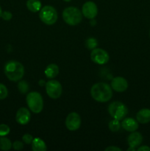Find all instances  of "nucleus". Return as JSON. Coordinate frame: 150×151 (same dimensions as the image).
<instances>
[{
  "label": "nucleus",
  "mask_w": 150,
  "mask_h": 151,
  "mask_svg": "<svg viewBox=\"0 0 150 151\" xmlns=\"http://www.w3.org/2000/svg\"><path fill=\"white\" fill-rule=\"evenodd\" d=\"M91 95L96 101L106 103L113 97L112 88L110 85L105 83H97L91 87Z\"/></svg>",
  "instance_id": "obj_1"
},
{
  "label": "nucleus",
  "mask_w": 150,
  "mask_h": 151,
  "mask_svg": "<svg viewBox=\"0 0 150 151\" xmlns=\"http://www.w3.org/2000/svg\"><path fill=\"white\" fill-rule=\"evenodd\" d=\"M4 74L10 81L16 82L22 79L24 75V67L16 60H10L4 66Z\"/></svg>",
  "instance_id": "obj_2"
},
{
  "label": "nucleus",
  "mask_w": 150,
  "mask_h": 151,
  "mask_svg": "<svg viewBox=\"0 0 150 151\" xmlns=\"http://www.w3.org/2000/svg\"><path fill=\"white\" fill-rule=\"evenodd\" d=\"M26 104L31 111L35 114H39L44 109V100L40 93L32 91L28 93L26 98Z\"/></svg>",
  "instance_id": "obj_3"
},
{
  "label": "nucleus",
  "mask_w": 150,
  "mask_h": 151,
  "mask_svg": "<svg viewBox=\"0 0 150 151\" xmlns=\"http://www.w3.org/2000/svg\"><path fill=\"white\" fill-rule=\"evenodd\" d=\"M63 19L64 22L69 25L75 26L80 23L82 21V13L77 7H66L63 12Z\"/></svg>",
  "instance_id": "obj_4"
},
{
  "label": "nucleus",
  "mask_w": 150,
  "mask_h": 151,
  "mask_svg": "<svg viewBox=\"0 0 150 151\" xmlns=\"http://www.w3.org/2000/svg\"><path fill=\"white\" fill-rule=\"evenodd\" d=\"M108 112L113 119L121 120L128 114V108L120 101H114L108 106Z\"/></svg>",
  "instance_id": "obj_5"
},
{
  "label": "nucleus",
  "mask_w": 150,
  "mask_h": 151,
  "mask_svg": "<svg viewBox=\"0 0 150 151\" xmlns=\"http://www.w3.org/2000/svg\"><path fill=\"white\" fill-rule=\"evenodd\" d=\"M39 18L46 24L52 25L57 22L58 15L54 7L52 6L46 5L44 6L40 10Z\"/></svg>",
  "instance_id": "obj_6"
},
{
  "label": "nucleus",
  "mask_w": 150,
  "mask_h": 151,
  "mask_svg": "<svg viewBox=\"0 0 150 151\" xmlns=\"http://www.w3.org/2000/svg\"><path fill=\"white\" fill-rule=\"evenodd\" d=\"M46 91L50 98L55 100L61 96L63 88L59 81L51 80L46 83Z\"/></svg>",
  "instance_id": "obj_7"
},
{
  "label": "nucleus",
  "mask_w": 150,
  "mask_h": 151,
  "mask_svg": "<svg viewBox=\"0 0 150 151\" xmlns=\"http://www.w3.org/2000/svg\"><path fill=\"white\" fill-rule=\"evenodd\" d=\"M91 59L94 63L96 64H105L109 61L110 56L104 50L100 48H95L91 53Z\"/></svg>",
  "instance_id": "obj_8"
},
{
  "label": "nucleus",
  "mask_w": 150,
  "mask_h": 151,
  "mask_svg": "<svg viewBox=\"0 0 150 151\" xmlns=\"http://www.w3.org/2000/svg\"><path fill=\"white\" fill-rule=\"evenodd\" d=\"M66 126L68 130L74 131L79 129L81 126V117L76 112H71L66 119Z\"/></svg>",
  "instance_id": "obj_9"
},
{
  "label": "nucleus",
  "mask_w": 150,
  "mask_h": 151,
  "mask_svg": "<svg viewBox=\"0 0 150 151\" xmlns=\"http://www.w3.org/2000/svg\"><path fill=\"white\" fill-rule=\"evenodd\" d=\"M82 16L88 19H93L98 14V7L94 1H86L82 5Z\"/></svg>",
  "instance_id": "obj_10"
},
{
  "label": "nucleus",
  "mask_w": 150,
  "mask_h": 151,
  "mask_svg": "<svg viewBox=\"0 0 150 151\" xmlns=\"http://www.w3.org/2000/svg\"><path fill=\"white\" fill-rule=\"evenodd\" d=\"M111 88L117 92H124L128 88V82L122 77H116L111 81Z\"/></svg>",
  "instance_id": "obj_11"
},
{
  "label": "nucleus",
  "mask_w": 150,
  "mask_h": 151,
  "mask_svg": "<svg viewBox=\"0 0 150 151\" xmlns=\"http://www.w3.org/2000/svg\"><path fill=\"white\" fill-rule=\"evenodd\" d=\"M31 119V114L29 111L26 108L22 107L18 110L16 113V122L22 125H26L29 122Z\"/></svg>",
  "instance_id": "obj_12"
},
{
  "label": "nucleus",
  "mask_w": 150,
  "mask_h": 151,
  "mask_svg": "<svg viewBox=\"0 0 150 151\" xmlns=\"http://www.w3.org/2000/svg\"><path fill=\"white\" fill-rule=\"evenodd\" d=\"M121 126L125 131H128V132H133L138 128V122L133 118H125L122 121Z\"/></svg>",
  "instance_id": "obj_13"
},
{
  "label": "nucleus",
  "mask_w": 150,
  "mask_h": 151,
  "mask_svg": "<svg viewBox=\"0 0 150 151\" xmlns=\"http://www.w3.org/2000/svg\"><path fill=\"white\" fill-rule=\"evenodd\" d=\"M127 142L129 147H132L136 148L138 146L141 145V143H142L143 137L139 132L133 131V132H132V134H129V136L128 137Z\"/></svg>",
  "instance_id": "obj_14"
},
{
  "label": "nucleus",
  "mask_w": 150,
  "mask_h": 151,
  "mask_svg": "<svg viewBox=\"0 0 150 151\" xmlns=\"http://www.w3.org/2000/svg\"><path fill=\"white\" fill-rule=\"evenodd\" d=\"M136 119L139 123L146 124L150 122V109H143L136 114Z\"/></svg>",
  "instance_id": "obj_15"
},
{
  "label": "nucleus",
  "mask_w": 150,
  "mask_h": 151,
  "mask_svg": "<svg viewBox=\"0 0 150 151\" xmlns=\"http://www.w3.org/2000/svg\"><path fill=\"white\" fill-rule=\"evenodd\" d=\"M44 72H45L46 78H49V79H53L58 75L59 67L57 65L54 64V63H51V64L47 66Z\"/></svg>",
  "instance_id": "obj_16"
},
{
  "label": "nucleus",
  "mask_w": 150,
  "mask_h": 151,
  "mask_svg": "<svg viewBox=\"0 0 150 151\" xmlns=\"http://www.w3.org/2000/svg\"><path fill=\"white\" fill-rule=\"evenodd\" d=\"M32 149L33 151H46L47 147L44 140L37 137L32 140Z\"/></svg>",
  "instance_id": "obj_17"
},
{
  "label": "nucleus",
  "mask_w": 150,
  "mask_h": 151,
  "mask_svg": "<svg viewBox=\"0 0 150 151\" xmlns=\"http://www.w3.org/2000/svg\"><path fill=\"white\" fill-rule=\"evenodd\" d=\"M26 7L29 11L37 13L41 9V2L40 0H28L26 1Z\"/></svg>",
  "instance_id": "obj_18"
},
{
  "label": "nucleus",
  "mask_w": 150,
  "mask_h": 151,
  "mask_svg": "<svg viewBox=\"0 0 150 151\" xmlns=\"http://www.w3.org/2000/svg\"><path fill=\"white\" fill-rule=\"evenodd\" d=\"M12 145L13 144L9 139L4 137H0V150L4 151L9 150L11 149Z\"/></svg>",
  "instance_id": "obj_19"
},
{
  "label": "nucleus",
  "mask_w": 150,
  "mask_h": 151,
  "mask_svg": "<svg viewBox=\"0 0 150 151\" xmlns=\"http://www.w3.org/2000/svg\"><path fill=\"white\" fill-rule=\"evenodd\" d=\"M121 125L119 120L116 119H113L108 124L109 129L111 131H113V132H117L118 131H119V129L121 128Z\"/></svg>",
  "instance_id": "obj_20"
},
{
  "label": "nucleus",
  "mask_w": 150,
  "mask_h": 151,
  "mask_svg": "<svg viewBox=\"0 0 150 151\" xmlns=\"http://www.w3.org/2000/svg\"><path fill=\"white\" fill-rule=\"evenodd\" d=\"M97 44H98V41L94 38H89L85 41V46H86V47L91 50L95 49L96 47Z\"/></svg>",
  "instance_id": "obj_21"
},
{
  "label": "nucleus",
  "mask_w": 150,
  "mask_h": 151,
  "mask_svg": "<svg viewBox=\"0 0 150 151\" xmlns=\"http://www.w3.org/2000/svg\"><path fill=\"white\" fill-rule=\"evenodd\" d=\"M18 88L21 94H26L29 90V85L24 81H21L18 84Z\"/></svg>",
  "instance_id": "obj_22"
},
{
  "label": "nucleus",
  "mask_w": 150,
  "mask_h": 151,
  "mask_svg": "<svg viewBox=\"0 0 150 151\" xmlns=\"http://www.w3.org/2000/svg\"><path fill=\"white\" fill-rule=\"evenodd\" d=\"M10 128L8 125L5 124L0 125V137H5L10 133Z\"/></svg>",
  "instance_id": "obj_23"
},
{
  "label": "nucleus",
  "mask_w": 150,
  "mask_h": 151,
  "mask_svg": "<svg viewBox=\"0 0 150 151\" xmlns=\"http://www.w3.org/2000/svg\"><path fill=\"white\" fill-rule=\"evenodd\" d=\"M8 95V90L7 87L2 83H0V100H4Z\"/></svg>",
  "instance_id": "obj_24"
},
{
  "label": "nucleus",
  "mask_w": 150,
  "mask_h": 151,
  "mask_svg": "<svg viewBox=\"0 0 150 151\" xmlns=\"http://www.w3.org/2000/svg\"><path fill=\"white\" fill-rule=\"evenodd\" d=\"M22 140L26 144H32V140H33V137L29 134H25L22 137Z\"/></svg>",
  "instance_id": "obj_25"
},
{
  "label": "nucleus",
  "mask_w": 150,
  "mask_h": 151,
  "mask_svg": "<svg viewBox=\"0 0 150 151\" xmlns=\"http://www.w3.org/2000/svg\"><path fill=\"white\" fill-rule=\"evenodd\" d=\"M13 148L16 150H21L23 149L24 145L20 141H16L13 142V145H12Z\"/></svg>",
  "instance_id": "obj_26"
},
{
  "label": "nucleus",
  "mask_w": 150,
  "mask_h": 151,
  "mask_svg": "<svg viewBox=\"0 0 150 151\" xmlns=\"http://www.w3.org/2000/svg\"><path fill=\"white\" fill-rule=\"evenodd\" d=\"M13 17V15L9 11H4L2 12V14H1V18L4 19V21H10V19Z\"/></svg>",
  "instance_id": "obj_27"
},
{
  "label": "nucleus",
  "mask_w": 150,
  "mask_h": 151,
  "mask_svg": "<svg viewBox=\"0 0 150 151\" xmlns=\"http://www.w3.org/2000/svg\"><path fill=\"white\" fill-rule=\"evenodd\" d=\"M121 149L119 147H116V146H110L105 149V151H121Z\"/></svg>",
  "instance_id": "obj_28"
},
{
  "label": "nucleus",
  "mask_w": 150,
  "mask_h": 151,
  "mask_svg": "<svg viewBox=\"0 0 150 151\" xmlns=\"http://www.w3.org/2000/svg\"><path fill=\"white\" fill-rule=\"evenodd\" d=\"M137 150L138 151H150V147H148V146H141V147H138V149H137Z\"/></svg>",
  "instance_id": "obj_29"
},
{
  "label": "nucleus",
  "mask_w": 150,
  "mask_h": 151,
  "mask_svg": "<svg viewBox=\"0 0 150 151\" xmlns=\"http://www.w3.org/2000/svg\"><path fill=\"white\" fill-rule=\"evenodd\" d=\"M38 83H39L40 86H44V85L46 86V82L44 81V80H41V81L38 82Z\"/></svg>",
  "instance_id": "obj_30"
},
{
  "label": "nucleus",
  "mask_w": 150,
  "mask_h": 151,
  "mask_svg": "<svg viewBox=\"0 0 150 151\" xmlns=\"http://www.w3.org/2000/svg\"><path fill=\"white\" fill-rule=\"evenodd\" d=\"M136 149L135 148V147H129V148L127 149V151H130V150H133L135 151Z\"/></svg>",
  "instance_id": "obj_31"
},
{
  "label": "nucleus",
  "mask_w": 150,
  "mask_h": 151,
  "mask_svg": "<svg viewBox=\"0 0 150 151\" xmlns=\"http://www.w3.org/2000/svg\"><path fill=\"white\" fill-rule=\"evenodd\" d=\"M1 14H2V10H1V7H0V18L1 17Z\"/></svg>",
  "instance_id": "obj_32"
},
{
  "label": "nucleus",
  "mask_w": 150,
  "mask_h": 151,
  "mask_svg": "<svg viewBox=\"0 0 150 151\" xmlns=\"http://www.w3.org/2000/svg\"><path fill=\"white\" fill-rule=\"evenodd\" d=\"M63 1H66V2H69V1H71V0H63Z\"/></svg>",
  "instance_id": "obj_33"
},
{
  "label": "nucleus",
  "mask_w": 150,
  "mask_h": 151,
  "mask_svg": "<svg viewBox=\"0 0 150 151\" xmlns=\"http://www.w3.org/2000/svg\"><path fill=\"white\" fill-rule=\"evenodd\" d=\"M149 37H150V31H149Z\"/></svg>",
  "instance_id": "obj_34"
}]
</instances>
